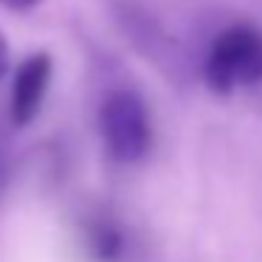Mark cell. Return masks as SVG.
<instances>
[{"label":"cell","instance_id":"1","mask_svg":"<svg viewBox=\"0 0 262 262\" xmlns=\"http://www.w3.org/2000/svg\"><path fill=\"white\" fill-rule=\"evenodd\" d=\"M206 82L217 93H231L262 82V31L239 23L214 40L206 57Z\"/></svg>","mask_w":262,"mask_h":262},{"label":"cell","instance_id":"2","mask_svg":"<svg viewBox=\"0 0 262 262\" xmlns=\"http://www.w3.org/2000/svg\"><path fill=\"white\" fill-rule=\"evenodd\" d=\"M99 127L107 155L121 164H136L152 147V124H149L147 104L133 91H113L104 99Z\"/></svg>","mask_w":262,"mask_h":262},{"label":"cell","instance_id":"3","mask_svg":"<svg viewBox=\"0 0 262 262\" xmlns=\"http://www.w3.org/2000/svg\"><path fill=\"white\" fill-rule=\"evenodd\" d=\"M51 57L48 54H31L29 59L17 65L12 82V121L17 127H26L37 119L42 107V99L48 93V82H51Z\"/></svg>","mask_w":262,"mask_h":262},{"label":"cell","instance_id":"4","mask_svg":"<svg viewBox=\"0 0 262 262\" xmlns=\"http://www.w3.org/2000/svg\"><path fill=\"white\" fill-rule=\"evenodd\" d=\"M85 248L93 262H124L127 256V234L110 217L91 220L85 228Z\"/></svg>","mask_w":262,"mask_h":262},{"label":"cell","instance_id":"5","mask_svg":"<svg viewBox=\"0 0 262 262\" xmlns=\"http://www.w3.org/2000/svg\"><path fill=\"white\" fill-rule=\"evenodd\" d=\"M6 71H9V42L3 37V31H0V79L6 76Z\"/></svg>","mask_w":262,"mask_h":262},{"label":"cell","instance_id":"6","mask_svg":"<svg viewBox=\"0 0 262 262\" xmlns=\"http://www.w3.org/2000/svg\"><path fill=\"white\" fill-rule=\"evenodd\" d=\"M6 9H14V12H26V9H34L40 0H0Z\"/></svg>","mask_w":262,"mask_h":262},{"label":"cell","instance_id":"7","mask_svg":"<svg viewBox=\"0 0 262 262\" xmlns=\"http://www.w3.org/2000/svg\"><path fill=\"white\" fill-rule=\"evenodd\" d=\"M0 178H3V164H0Z\"/></svg>","mask_w":262,"mask_h":262}]
</instances>
